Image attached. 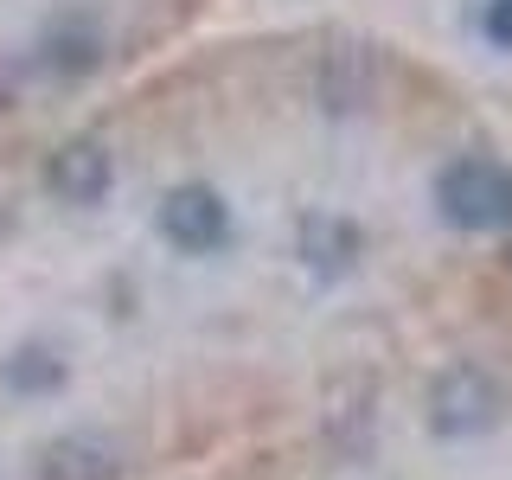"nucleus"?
Masks as SVG:
<instances>
[{
    "mask_svg": "<svg viewBox=\"0 0 512 480\" xmlns=\"http://www.w3.org/2000/svg\"><path fill=\"white\" fill-rule=\"evenodd\" d=\"M173 480H512V288Z\"/></svg>",
    "mask_w": 512,
    "mask_h": 480,
    "instance_id": "f257e3e1",
    "label": "nucleus"
},
{
    "mask_svg": "<svg viewBox=\"0 0 512 480\" xmlns=\"http://www.w3.org/2000/svg\"><path fill=\"white\" fill-rule=\"evenodd\" d=\"M0 480H128L90 372L32 256L0 141Z\"/></svg>",
    "mask_w": 512,
    "mask_h": 480,
    "instance_id": "f03ea898",
    "label": "nucleus"
},
{
    "mask_svg": "<svg viewBox=\"0 0 512 480\" xmlns=\"http://www.w3.org/2000/svg\"><path fill=\"white\" fill-rule=\"evenodd\" d=\"M250 0H0V128L84 103Z\"/></svg>",
    "mask_w": 512,
    "mask_h": 480,
    "instance_id": "7ed1b4c3",
    "label": "nucleus"
}]
</instances>
